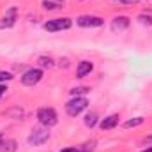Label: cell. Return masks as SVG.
Instances as JSON below:
<instances>
[{
    "label": "cell",
    "mask_w": 152,
    "mask_h": 152,
    "mask_svg": "<svg viewBox=\"0 0 152 152\" xmlns=\"http://www.w3.org/2000/svg\"><path fill=\"white\" fill-rule=\"evenodd\" d=\"M88 106V99L87 97H80V96H75L71 101H67L66 104V113L69 117H78L83 110H87Z\"/></svg>",
    "instance_id": "6da1fadb"
},
{
    "label": "cell",
    "mask_w": 152,
    "mask_h": 152,
    "mask_svg": "<svg viewBox=\"0 0 152 152\" xmlns=\"http://www.w3.org/2000/svg\"><path fill=\"white\" fill-rule=\"evenodd\" d=\"M62 152H81L80 149H76V147H67V149H64Z\"/></svg>",
    "instance_id": "ffe728a7"
},
{
    "label": "cell",
    "mask_w": 152,
    "mask_h": 152,
    "mask_svg": "<svg viewBox=\"0 0 152 152\" xmlns=\"http://www.w3.org/2000/svg\"><path fill=\"white\" fill-rule=\"evenodd\" d=\"M16 18H18V9L16 7H9L0 21V28H11L14 23H16Z\"/></svg>",
    "instance_id": "52a82bcc"
},
{
    "label": "cell",
    "mask_w": 152,
    "mask_h": 152,
    "mask_svg": "<svg viewBox=\"0 0 152 152\" xmlns=\"http://www.w3.org/2000/svg\"><path fill=\"white\" fill-rule=\"evenodd\" d=\"M71 20L69 18H55V20H50V21H46L42 27H44V30L46 32H60V30H67V28H71Z\"/></svg>",
    "instance_id": "3957f363"
},
{
    "label": "cell",
    "mask_w": 152,
    "mask_h": 152,
    "mask_svg": "<svg viewBox=\"0 0 152 152\" xmlns=\"http://www.w3.org/2000/svg\"><path fill=\"white\" fill-rule=\"evenodd\" d=\"M88 90H90L88 87H76V88L71 90V94H73V96H80V94H87Z\"/></svg>",
    "instance_id": "2e32d148"
},
{
    "label": "cell",
    "mask_w": 152,
    "mask_h": 152,
    "mask_svg": "<svg viewBox=\"0 0 152 152\" xmlns=\"http://www.w3.org/2000/svg\"><path fill=\"white\" fill-rule=\"evenodd\" d=\"M92 62H88V60H81L80 64H78V67H76V76L78 78H83V76H87L90 71H92Z\"/></svg>",
    "instance_id": "9c48e42d"
},
{
    "label": "cell",
    "mask_w": 152,
    "mask_h": 152,
    "mask_svg": "<svg viewBox=\"0 0 152 152\" xmlns=\"http://www.w3.org/2000/svg\"><path fill=\"white\" fill-rule=\"evenodd\" d=\"M0 147H2L4 152H16V142H14V140H7V142H4Z\"/></svg>",
    "instance_id": "4fadbf2b"
},
{
    "label": "cell",
    "mask_w": 152,
    "mask_h": 152,
    "mask_svg": "<svg viewBox=\"0 0 152 152\" xmlns=\"http://www.w3.org/2000/svg\"><path fill=\"white\" fill-rule=\"evenodd\" d=\"M41 80H42V69H39V67H32V69L25 71L23 76H21V83L25 87H34Z\"/></svg>",
    "instance_id": "277c9868"
},
{
    "label": "cell",
    "mask_w": 152,
    "mask_h": 152,
    "mask_svg": "<svg viewBox=\"0 0 152 152\" xmlns=\"http://www.w3.org/2000/svg\"><path fill=\"white\" fill-rule=\"evenodd\" d=\"M2 142H4V136H2V134H0V145H2Z\"/></svg>",
    "instance_id": "7402d4cb"
},
{
    "label": "cell",
    "mask_w": 152,
    "mask_h": 152,
    "mask_svg": "<svg viewBox=\"0 0 152 152\" xmlns=\"http://www.w3.org/2000/svg\"><path fill=\"white\" fill-rule=\"evenodd\" d=\"M64 0H44L42 2V7L44 9H53V7H58Z\"/></svg>",
    "instance_id": "9a60e30c"
},
{
    "label": "cell",
    "mask_w": 152,
    "mask_h": 152,
    "mask_svg": "<svg viewBox=\"0 0 152 152\" xmlns=\"http://www.w3.org/2000/svg\"><path fill=\"white\" fill-rule=\"evenodd\" d=\"M143 124V117H136V118H131V120H126L124 122V127L126 129H131V127H138Z\"/></svg>",
    "instance_id": "8fae6325"
},
{
    "label": "cell",
    "mask_w": 152,
    "mask_h": 152,
    "mask_svg": "<svg viewBox=\"0 0 152 152\" xmlns=\"http://www.w3.org/2000/svg\"><path fill=\"white\" fill-rule=\"evenodd\" d=\"M5 90H7V88H5V85H0V97L4 96V92H5Z\"/></svg>",
    "instance_id": "44dd1931"
},
{
    "label": "cell",
    "mask_w": 152,
    "mask_h": 152,
    "mask_svg": "<svg viewBox=\"0 0 152 152\" xmlns=\"http://www.w3.org/2000/svg\"><path fill=\"white\" fill-rule=\"evenodd\" d=\"M138 20H140V23H143V25H152V16L140 14V16H138Z\"/></svg>",
    "instance_id": "e0dca14e"
},
{
    "label": "cell",
    "mask_w": 152,
    "mask_h": 152,
    "mask_svg": "<svg viewBox=\"0 0 152 152\" xmlns=\"http://www.w3.org/2000/svg\"><path fill=\"white\" fill-rule=\"evenodd\" d=\"M9 80H12V75H11V73L0 71V81H9Z\"/></svg>",
    "instance_id": "ac0fdd59"
},
{
    "label": "cell",
    "mask_w": 152,
    "mask_h": 152,
    "mask_svg": "<svg viewBox=\"0 0 152 152\" xmlns=\"http://www.w3.org/2000/svg\"><path fill=\"white\" fill-rule=\"evenodd\" d=\"M120 4H126V5H133V4H138L140 0H118Z\"/></svg>",
    "instance_id": "d6986e66"
},
{
    "label": "cell",
    "mask_w": 152,
    "mask_h": 152,
    "mask_svg": "<svg viewBox=\"0 0 152 152\" xmlns=\"http://www.w3.org/2000/svg\"><path fill=\"white\" fill-rule=\"evenodd\" d=\"M50 140V133H48V129H44V127H36L32 133H30V136H28V143L30 145H42L44 142H48Z\"/></svg>",
    "instance_id": "5b68a950"
},
{
    "label": "cell",
    "mask_w": 152,
    "mask_h": 152,
    "mask_svg": "<svg viewBox=\"0 0 152 152\" xmlns=\"http://www.w3.org/2000/svg\"><path fill=\"white\" fill-rule=\"evenodd\" d=\"M37 118H39V122H41L44 127H51V126H55V124L58 122L57 112H55L51 106H42V108H39Z\"/></svg>",
    "instance_id": "7a4b0ae2"
},
{
    "label": "cell",
    "mask_w": 152,
    "mask_h": 152,
    "mask_svg": "<svg viewBox=\"0 0 152 152\" xmlns=\"http://www.w3.org/2000/svg\"><path fill=\"white\" fill-rule=\"evenodd\" d=\"M118 118H120L118 115H108V117H104L101 120V129H113V127H117Z\"/></svg>",
    "instance_id": "30bf717a"
},
{
    "label": "cell",
    "mask_w": 152,
    "mask_h": 152,
    "mask_svg": "<svg viewBox=\"0 0 152 152\" xmlns=\"http://www.w3.org/2000/svg\"><path fill=\"white\" fill-rule=\"evenodd\" d=\"M151 140H152V136H151Z\"/></svg>",
    "instance_id": "603a6c76"
},
{
    "label": "cell",
    "mask_w": 152,
    "mask_h": 152,
    "mask_svg": "<svg viewBox=\"0 0 152 152\" xmlns=\"http://www.w3.org/2000/svg\"><path fill=\"white\" fill-rule=\"evenodd\" d=\"M96 124H97V113H96V112L87 113V117H85V126H87V127H94Z\"/></svg>",
    "instance_id": "7c38bea8"
},
{
    "label": "cell",
    "mask_w": 152,
    "mask_h": 152,
    "mask_svg": "<svg viewBox=\"0 0 152 152\" xmlns=\"http://www.w3.org/2000/svg\"><path fill=\"white\" fill-rule=\"evenodd\" d=\"M37 64L41 66V67H48V69H51V67H53V58H50V57H39Z\"/></svg>",
    "instance_id": "5bb4252c"
},
{
    "label": "cell",
    "mask_w": 152,
    "mask_h": 152,
    "mask_svg": "<svg viewBox=\"0 0 152 152\" xmlns=\"http://www.w3.org/2000/svg\"><path fill=\"white\" fill-rule=\"evenodd\" d=\"M76 21H78L80 27H90V28L92 27H103L104 25V20L101 16H92V14H83Z\"/></svg>",
    "instance_id": "8992f818"
},
{
    "label": "cell",
    "mask_w": 152,
    "mask_h": 152,
    "mask_svg": "<svg viewBox=\"0 0 152 152\" xmlns=\"http://www.w3.org/2000/svg\"><path fill=\"white\" fill-rule=\"evenodd\" d=\"M127 27H129V18L127 16H117L112 21V30H115V32H122Z\"/></svg>",
    "instance_id": "ba28073f"
}]
</instances>
